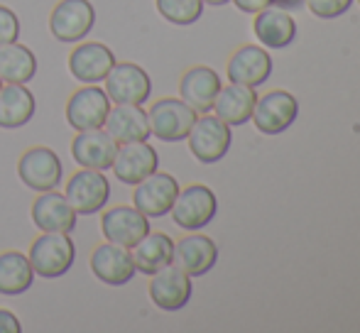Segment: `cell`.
Masks as SVG:
<instances>
[{"mask_svg": "<svg viewBox=\"0 0 360 333\" xmlns=\"http://www.w3.org/2000/svg\"><path fill=\"white\" fill-rule=\"evenodd\" d=\"M299 115V103L287 91H267L265 96H257L252 108V123L262 135H280L294 125Z\"/></svg>", "mask_w": 360, "mask_h": 333, "instance_id": "30bf717a", "label": "cell"}, {"mask_svg": "<svg viewBox=\"0 0 360 333\" xmlns=\"http://www.w3.org/2000/svg\"><path fill=\"white\" fill-rule=\"evenodd\" d=\"M257 93L252 86L243 84H228L221 86L216 100H214V115L223 120L226 125L236 128V125H245L252 118V108H255Z\"/></svg>", "mask_w": 360, "mask_h": 333, "instance_id": "cb8c5ba5", "label": "cell"}, {"mask_svg": "<svg viewBox=\"0 0 360 333\" xmlns=\"http://www.w3.org/2000/svg\"><path fill=\"white\" fill-rule=\"evenodd\" d=\"M0 86H3V81H0Z\"/></svg>", "mask_w": 360, "mask_h": 333, "instance_id": "d590c367", "label": "cell"}, {"mask_svg": "<svg viewBox=\"0 0 360 333\" xmlns=\"http://www.w3.org/2000/svg\"><path fill=\"white\" fill-rule=\"evenodd\" d=\"M37 74V57L22 42L0 44V81L30 84Z\"/></svg>", "mask_w": 360, "mask_h": 333, "instance_id": "4316f807", "label": "cell"}, {"mask_svg": "<svg viewBox=\"0 0 360 333\" xmlns=\"http://www.w3.org/2000/svg\"><path fill=\"white\" fill-rule=\"evenodd\" d=\"M196 115L199 113L181 98H160L147 110L150 133L162 143H181L189 135Z\"/></svg>", "mask_w": 360, "mask_h": 333, "instance_id": "277c9868", "label": "cell"}, {"mask_svg": "<svg viewBox=\"0 0 360 333\" xmlns=\"http://www.w3.org/2000/svg\"><path fill=\"white\" fill-rule=\"evenodd\" d=\"M233 5H236L240 13H250V15H255V13H260V10H265V8H270L272 5V0H231Z\"/></svg>", "mask_w": 360, "mask_h": 333, "instance_id": "1f68e13d", "label": "cell"}, {"mask_svg": "<svg viewBox=\"0 0 360 333\" xmlns=\"http://www.w3.org/2000/svg\"><path fill=\"white\" fill-rule=\"evenodd\" d=\"M103 91L108 93L110 103L145 105L152 93V81L143 67L133 62H115L108 77L103 79Z\"/></svg>", "mask_w": 360, "mask_h": 333, "instance_id": "9c48e42d", "label": "cell"}, {"mask_svg": "<svg viewBox=\"0 0 360 333\" xmlns=\"http://www.w3.org/2000/svg\"><path fill=\"white\" fill-rule=\"evenodd\" d=\"M218 199L206 184H189L179 189L169 214L181 230H201L216 218Z\"/></svg>", "mask_w": 360, "mask_h": 333, "instance_id": "3957f363", "label": "cell"}, {"mask_svg": "<svg viewBox=\"0 0 360 333\" xmlns=\"http://www.w3.org/2000/svg\"><path fill=\"white\" fill-rule=\"evenodd\" d=\"M115 64V54L103 42H79L69 54V72L79 84H101Z\"/></svg>", "mask_w": 360, "mask_h": 333, "instance_id": "e0dca14e", "label": "cell"}, {"mask_svg": "<svg viewBox=\"0 0 360 333\" xmlns=\"http://www.w3.org/2000/svg\"><path fill=\"white\" fill-rule=\"evenodd\" d=\"M96 25V8L89 0H59L49 15V30L64 44H79Z\"/></svg>", "mask_w": 360, "mask_h": 333, "instance_id": "52a82bcc", "label": "cell"}, {"mask_svg": "<svg viewBox=\"0 0 360 333\" xmlns=\"http://www.w3.org/2000/svg\"><path fill=\"white\" fill-rule=\"evenodd\" d=\"M30 265L42 280H57L72 270L76 260V245L69 233H42L30 245Z\"/></svg>", "mask_w": 360, "mask_h": 333, "instance_id": "6da1fadb", "label": "cell"}, {"mask_svg": "<svg viewBox=\"0 0 360 333\" xmlns=\"http://www.w3.org/2000/svg\"><path fill=\"white\" fill-rule=\"evenodd\" d=\"M204 5H211V8H221V5L231 3V0H201Z\"/></svg>", "mask_w": 360, "mask_h": 333, "instance_id": "e575fe53", "label": "cell"}, {"mask_svg": "<svg viewBox=\"0 0 360 333\" xmlns=\"http://www.w3.org/2000/svg\"><path fill=\"white\" fill-rule=\"evenodd\" d=\"M358 3H360V0H358Z\"/></svg>", "mask_w": 360, "mask_h": 333, "instance_id": "8d00e7d4", "label": "cell"}, {"mask_svg": "<svg viewBox=\"0 0 360 333\" xmlns=\"http://www.w3.org/2000/svg\"><path fill=\"white\" fill-rule=\"evenodd\" d=\"M252 32L265 49H285L297 37V22H294L292 13L270 5V8L255 13Z\"/></svg>", "mask_w": 360, "mask_h": 333, "instance_id": "603a6c76", "label": "cell"}, {"mask_svg": "<svg viewBox=\"0 0 360 333\" xmlns=\"http://www.w3.org/2000/svg\"><path fill=\"white\" fill-rule=\"evenodd\" d=\"M157 13L176 27H189L204 15L201 0H155Z\"/></svg>", "mask_w": 360, "mask_h": 333, "instance_id": "f1b7e54d", "label": "cell"}, {"mask_svg": "<svg viewBox=\"0 0 360 333\" xmlns=\"http://www.w3.org/2000/svg\"><path fill=\"white\" fill-rule=\"evenodd\" d=\"M34 110H37L34 96L25 84L0 86V128L3 130L25 128L34 118Z\"/></svg>", "mask_w": 360, "mask_h": 333, "instance_id": "d4e9b609", "label": "cell"}, {"mask_svg": "<svg viewBox=\"0 0 360 333\" xmlns=\"http://www.w3.org/2000/svg\"><path fill=\"white\" fill-rule=\"evenodd\" d=\"M91 272L98 282L108 287H123L128 285L135 277V262H133V252L130 248H123V245L115 243H101L96 245L94 252L89 257Z\"/></svg>", "mask_w": 360, "mask_h": 333, "instance_id": "4fadbf2b", "label": "cell"}, {"mask_svg": "<svg viewBox=\"0 0 360 333\" xmlns=\"http://www.w3.org/2000/svg\"><path fill=\"white\" fill-rule=\"evenodd\" d=\"M228 81L243 86H262L272 74V57L262 44H243L228 59Z\"/></svg>", "mask_w": 360, "mask_h": 333, "instance_id": "2e32d148", "label": "cell"}, {"mask_svg": "<svg viewBox=\"0 0 360 333\" xmlns=\"http://www.w3.org/2000/svg\"><path fill=\"white\" fill-rule=\"evenodd\" d=\"M110 98L101 86L84 84L79 91H74L67 100V123L76 133L81 130H96L103 128L105 118L110 113Z\"/></svg>", "mask_w": 360, "mask_h": 333, "instance_id": "ba28073f", "label": "cell"}, {"mask_svg": "<svg viewBox=\"0 0 360 333\" xmlns=\"http://www.w3.org/2000/svg\"><path fill=\"white\" fill-rule=\"evenodd\" d=\"M18 176L27 189L42 194V191H52L62 184L64 166L52 148L39 145V148H30L18 159Z\"/></svg>", "mask_w": 360, "mask_h": 333, "instance_id": "8992f818", "label": "cell"}, {"mask_svg": "<svg viewBox=\"0 0 360 333\" xmlns=\"http://www.w3.org/2000/svg\"><path fill=\"white\" fill-rule=\"evenodd\" d=\"M176 194H179V181L167 171L157 169L150 176H145L140 184H135L133 206L147 218H162L169 214Z\"/></svg>", "mask_w": 360, "mask_h": 333, "instance_id": "8fae6325", "label": "cell"}, {"mask_svg": "<svg viewBox=\"0 0 360 333\" xmlns=\"http://www.w3.org/2000/svg\"><path fill=\"white\" fill-rule=\"evenodd\" d=\"M34 270L30 265V257L18 250L0 252V294L20 296L32 287Z\"/></svg>", "mask_w": 360, "mask_h": 333, "instance_id": "83f0119b", "label": "cell"}, {"mask_svg": "<svg viewBox=\"0 0 360 333\" xmlns=\"http://www.w3.org/2000/svg\"><path fill=\"white\" fill-rule=\"evenodd\" d=\"M218 262V245L209 235H201L199 230H191L181 240H174V257L172 265L184 270L189 277H201L211 272Z\"/></svg>", "mask_w": 360, "mask_h": 333, "instance_id": "d6986e66", "label": "cell"}, {"mask_svg": "<svg viewBox=\"0 0 360 333\" xmlns=\"http://www.w3.org/2000/svg\"><path fill=\"white\" fill-rule=\"evenodd\" d=\"M115 150H118V143H115L103 128L81 130V133H76V138L72 140L74 162L79 166H86V169L108 171L110 164H113Z\"/></svg>", "mask_w": 360, "mask_h": 333, "instance_id": "ffe728a7", "label": "cell"}, {"mask_svg": "<svg viewBox=\"0 0 360 333\" xmlns=\"http://www.w3.org/2000/svg\"><path fill=\"white\" fill-rule=\"evenodd\" d=\"M304 5H307L309 13L316 15V18L333 20V18H341L343 13H348L353 0H307Z\"/></svg>", "mask_w": 360, "mask_h": 333, "instance_id": "f546056e", "label": "cell"}, {"mask_svg": "<svg viewBox=\"0 0 360 333\" xmlns=\"http://www.w3.org/2000/svg\"><path fill=\"white\" fill-rule=\"evenodd\" d=\"M22 326H20L18 316L8 309H0V333H20Z\"/></svg>", "mask_w": 360, "mask_h": 333, "instance_id": "d6a6232c", "label": "cell"}, {"mask_svg": "<svg viewBox=\"0 0 360 333\" xmlns=\"http://www.w3.org/2000/svg\"><path fill=\"white\" fill-rule=\"evenodd\" d=\"M101 233L108 243L135 248L150 233V218L135 206H113L101 216Z\"/></svg>", "mask_w": 360, "mask_h": 333, "instance_id": "7c38bea8", "label": "cell"}, {"mask_svg": "<svg viewBox=\"0 0 360 333\" xmlns=\"http://www.w3.org/2000/svg\"><path fill=\"white\" fill-rule=\"evenodd\" d=\"M186 140H189V152L194 155L201 164H216V162H221L228 155V150H231V143H233L231 125H226L214 113H201V115H196Z\"/></svg>", "mask_w": 360, "mask_h": 333, "instance_id": "7a4b0ae2", "label": "cell"}, {"mask_svg": "<svg viewBox=\"0 0 360 333\" xmlns=\"http://www.w3.org/2000/svg\"><path fill=\"white\" fill-rule=\"evenodd\" d=\"M304 3H307V0H272V5H275V8H282V10H287V13L304 8Z\"/></svg>", "mask_w": 360, "mask_h": 333, "instance_id": "836d02e7", "label": "cell"}, {"mask_svg": "<svg viewBox=\"0 0 360 333\" xmlns=\"http://www.w3.org/2000/svg\"><path fill=\"white\" fill-rule=\"evenodd\" d=\"M113 169L115 179L120 184L135 186L150 176L152 171L160 169V157H157V150L152 145H147V140H140V143H125L115 150L113 157Z\"/></svg>", "mask_w": 360, "mask_h": 333, "instance_id": "9a60e30c", "label": "cell"}, {"mask_svg": "<svg viewBox=\"0 0 360 333\" xmlns=\"http://www.w3.org/2000/svg\"><path fill=\"white\" fill-rule=\"evenodd\" d=\"M133 252V262H135V270L143 272V275H155L160 272L162 267L172 265V257H174V240L169 238L167 233H147L143 240H140L135 248H130Z\"/></svg>", "mask_w": 360, "mask_h": 333, "instance_id": "484cf974", "label": "cell"}, {"mask_svg": "<svg viewBox=\"0 0 360 333\" xmlns=\"http://www.w3.org/2000/svg\"><path fill=\"white\" fill-rule=\"evenodd\" d=\"M20 39V18L8 5H0V44H10Z\"/></svg>", "mask_w": 360, "mask_h": 333, "instance_id": "4dcf8cb0", "label": "cell"}, {"mask_svg": "<svg viewBox=\"0 0 360 333\" xmlns=\"http://www.w3.org/2000/svg\"><path fill=\"white\" fill-rule=\"evenodd\" d=\"M64 196L79 216H94L105 209L110 199V181L103 171L81 166L76 174L69 176Z\"/></svg>", "mask_w": 360, "mask_h": 333, "instance_id": "5b68a950", "label": "cell"}, {"mask_svg": "<svg viewBox=\"0 0 360 333\" xmlns=\"http://www.w3.org/2000/svg\"><path fill=\"white\" fill-rule=\"evenodd\" d=\"M221 77L211 67H191L179 79V98L196 113H211L214 100L221 91Z\"/></svg>", "mask_w": 360, "mask_h": 333, "instance_id": "44dd1931", "label": "cell"}, {"mask_svg": "<svg viewBox=\"0 0 360 333\" xmlns=\"http://www.w3.org/2000/svg\"><path fill=\"white\" fill-rule=\"evenodd\" d=\"M150 277L152 280H150L147 292H150V299L157 309L179 311L189 304L194 287H191V277L186 275L184 270H179L176 265H167Z\"/></svg>", "mask_w": 360, "mask_h": 333, "instance_id": "5bb4252c", "label": "cell"}, {"mask_svg": "<svg viewBox=\"0 0 360 333\" xmlns=\"http://www.w3.org/2000/svg\"><path fill=\"white\" fill-rule=\"evenodd\" d=\"M32 223L42 233H72L76 228L79 214L72 209L67 196L59 194L57 189L42 191L32 204Z\"/></svg>", "mask_w": 360, "mask_h": 333, "instance_id": "ac0fdd59", "label": "cell"}, {"mask_svg": "<svg viewBox=\"0 0 360 333\" xmlns=\"http://www.w3.org/2000/svg\"><path fill=\"white\" fill-rule=\"evenodd\" d=\"M103 130L115 140L118 145L125 143H140L150 138V120L143 105L130 103H115L110 105V113L103 123Z\"/></svg>", "mask_w": 360, "mask_h": 333, "instance_id": "7402d4cb", "label": "cell"}]
</instances>
